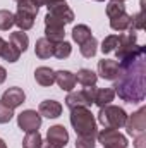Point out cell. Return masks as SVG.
<instances>
[{"mask_svg":"<svg viewBox=\"0 0 146 148\" xmlns=\"http://www.w3.org/2000/svg\"><path fill=\"white\" fill-rule=\"evenodd\" d=\"M120 71L113 81V91L124 102L139 103L146 97V47H139L131 57L119 62Z\"/></svg>","mask_w":146,"mask_h":148,"instance_id":"1","label":"cell"},{"mask_svg":"<svg viewBox=\"0 0 146 148\" xmlns=\"http://www.w3.org/2000/svg\"><path fill=\"white\" fill-rule=\"evenodd\" d=\"M71 126L76 131V136L96 140L98 126H96V119H95L93 112L89 109H86V107L71 109Z\"/></svg>","mask_w":146,"mask_h":148,"instance_id":"2","label":"cell"},{"mask_svg":"<svg viewBox=\"0 0 146 148\" xmlns=\"http://www.w3.org/2000/svg\"><path fill=\"white\" fill-rule=\"evenodd\" d=\"M38 7L35 0H21L17 2V12L14 14V24L19 28V31H28L35 26V17H36Z\"/></svg>","mask_w":146,"mask_h":148,"instance_id":"3","label":"cell"},{"mask_svg":"<svg viewBox=\"0 0 146 148\" xmlns=\"http://www.w3.org/2000/svg\"><path fill=\"white\" fill-rule=\"evenodd\" d=\"M46 9H48V12L45 16V26H62V28H65V24H71L74 21L72 9L65 2L50 3V5H46Z\"/></svg>","mask_w":146,"mask_h":148,"instance_id":"4","label":"cell"},{"mask_svg":"<svg viewBox=\"0 0 146 148\" xmlns=\"http://www.w3.org/2000/svg\"><path fill=\"white\" fill-rule=\"evenodd\" d=\"M126 121H127V112L122 107H117V105H112V103L102 107L100 112H98V122L103 127L120 129V127H124Z\"/></svg>","mask_w":146,"mask_h":148,"instance_id":"5","label":"cell"},{"mask_svg":"<svg viewBox=\"0 0 146 148\" xmlns=\"http://www.w3.org/2000/svg\"><path fill=\"white\" fill-rule=\"evenodd\" d=\"M95 91H96V86H84L79 91H69V95L65 97V105L69 109H76V107L89 109L95 100Z\"/></svg>","mask_w":146,"mask_h":148,"instance_id":"6","label":"cell"},{"mask_svg":"<svg viewBox=\"0 0 146 148\" xmlns=\"http://www.w3.org/2000/svg\"><path fill=\"white\" fill-rule=\"evenodd\" d=\"M96 140H98V143L103 145V148H127V145H129L127 138L119 129H113V127H105V129L98 131Z\"/></svg>","mask_w":146,"mask_h":148,"instance_id":"7","label":"cell"},{"mask_svg":"<svg viewBox=\"0 0 146 148\" xmlns=\"http://www.w3.org/2000/svg\"><path fill=\"white\" fill-rule=\"evenodd\" d=\"M136 41H138V33L134 29H127V33L119 35V43H117V48H115L117 60H122L124 57L131 55L138 48Z\"/></svg>","mask_w":146,"mask_h":148,"instance_id":"8","label":"cell"},{"mask_svg":"<svg viewBox=\"0 0 146 148\" xmlns=\"http://www.w3.org/2000/svg\"><path fill=\"white\" fill-rule=\"evenodd\" d=\"M124 127L127 129V134L129 136H138L141 133L146 131V107H141L134 114L127 115V121L124 124Z\"/></svg>","mask_w":146,"mask_h":148,"instance_id":"9","label":"cell"},{"mask_svg":"<svg viewBox=\"0 0 146 148\" xmlns=\"http://www.w3.org/2000/svg\"><path fill=\"white\" fill-rule=\"evenodd\" d=\"M17 126L21 131L24 133H31V131H38L41 127V115L36 110H23L17 115Z\"/></svg>","mask_w":146,"mask_h":148,"instance_id":"10","label":"cell"},{"mask_svg":"<svg viewBox=\"0 0 146 148\" xmlns=\"http://www.w3.org/2000/svg\"><path fill=\"white\" fill-rule=\"evenodd\" d=\"M0 102H2L3 105H7L9 109H17V107H21V105L26 102V93L23 91V88L12 86V88L5 90V91L2 93Z\"/></svg>","mask_w":146,"mask_h":148,"instance_id":"11","label":"cell"},{"mask_svg":"<svg viewBox=\"0 0 146 148\" xmlns=\"http://www.w3.org/2000/svg\"><path fill=\"white\" fill-rule=\"evenodd\" d=\"M46 141H50L52 145L59 148H65V145L69 143V133L62 124H55L52 127H48L46 131Z\"/></svg>","mask_w":146,"mask_h":148,"instance_id":"12","label":"cell"},{"mask_svg":"<svg viewBox=\"0 0 146 148\" xmlns=\"http://www.w3.org/2000/svg\"><path fill=\"white\" fill-rule=\"evenodd\" d=\"M119 71H120V66L117 60L103 59L98 62V74H100V77H103L107 81H115L119 76Z\"/></svg>","mask_w":146,"mask_h":148,"instance_id":"13","label":"cell"},{"mask_svg":"<svg viewBox=\"0 0 146 148\" xmlns=\"http://www.w3.org/2000/svg\"><path fill=\"white\" fill-rule=\"evenodd\" d=\"M38 114L46 119H57L62 114V105L57 100H43L38 107Z\"/></svg>","mask_w":146,"mask_h":148,"instance_id":"14","label":"cell"},{"mask_svg":"<svg viewBox=\"0 0 146 148\" xmlns=\"http://www.w3.org/2000/svg\"><path fill=\"white\" fill-rule=\"evenodd\" d=\"M55 83L59 84V88L60 90H64V91H72L74 88H76V76L74 73L71 71H57L55 73Z\"/></svg>","mask_w":146,"mask_h":148,"instance_id":"15","label":"cell"},{"mask_svg":"<svg viewBox=\"0 0 146 148\" xmlns=\"http://www.w3.org/2000/svg\"><path fill=\"white\" fill-rule=\"evenodd\" d=\"M35 79H36V83L40 86L48 88V86H52L55 83V71L46 67V66H41L35 71Z\"/></svg>","mask_w":146,"mask_h":148,"instance_id":"16","label":"cell"},{"mask_svg":"<svg viewBox=\"0 0 146 148\" xmlns=\"http://www.w3.org/2000/svg\"><path fill=\"white\" fill-rule=\"evenodd\" d=\"M113 98H115L113 88H96L93 103L98 105V107L102 109V107H105V105H110V103L113 102Z\"/></svg>","mask_w":146,"mask_h":148,"instance_id":"17","label":"cell"},{"mask_svg":"<svg viewBox=\"0 0 146 148\" xmlns=\"http://www.w3.org/2000/svg\"><path fill=\"white\" fill-rule=\"evenodd\" d=\"M35 53H36L38 59H50L53 55V43L48 41L46 38H40L36 40V45H35Z\"/></svg>","mask_w":146,"mask_h":148,"instance_id":"18","label":"cell"},{"mask_svg":"<svg viewBox=\"0 0 146 148\" xmlns=\"http://www.w3.org/2000/svg\"><path fill=\"white\" fill-rule=\"evenodd\" d=\"M76 76V83H79L81 86H96V81H98V74L93 73L91 69H79Z\"/></svg>","mask_w":146,"mask_h":148,"instance_id":"19","label":"cell"},{"mask_svg":"<svg viewBox=\"0 0 146 148\" xmlns=\"http://www.w3.org/2000/svg\"><path fill=\"white\" fill-rule=\"evenodd\" d=\"M110 28H112L113 31H119V33L127 31V29L131 28V16H129L127 12H124V14H120V16L110 19Z\"/></svg>","mask_w":146,"mask_h":148,"instance_id":"20","label":"cell"},{"mask_svg":"<svg viewBox=\"0 0 146 148\" xmlns=\"http://www.w3.org/2000/svg\"><path fill=\"white\" fill-rule=\"evenodd\" d=\"M0 57H2L3 60L10 62V64H14V62H17V60H19L21 52H19V50H17L10 41H5V43H3V47H2V50H0Z\"/></svg>","mask_w":146,"mask_h":148,"instance_id":"21","label":"cell"},{"mask_svg":"<svg viewBox=\"0 0 146 148\" xmlns=\"http://www.w3.org/2000/svg\"><path fill=\"white\" fill-rule=\"evenodd\" d=\"M21 53L23 52H26L28 50V47H29V38L28 35L24 33V31H14V33H10V40H9Z\"/></svg>","mask_w":146,"mask_h":148,"instance_id":"22","label":"cell"},{"mask_svg":"<svg viewBox=\"0 0 146 148\" xmlns=\"http://www.w3.org/2000/svg\"><path fill=\"white\" fill-rule=\"evenodd\" d=\"M79 52H81V55H83L84 59L95 57L96 52H98V41H96V38L91 36L89 40H86L84 43H81V45H79Z\"/></svg>","mask_w":146,"mask_h":148,"instance_id":"23","label":"cell"},{"mask_svg":"<svg viewBox=\"0 0 146 148\" xmlns=\"http://www.w3.org/2000/svg\"><path fill=\"white\" fill-rule=\"evenodd\" d=\"M45 38L52 43L64 41L65 38V29L62 26H45Z\"/></svg>","mask_w":146,"mask_h":148,"instance_id":"24","label":"cell"},{"mask_svg":"<svg viewBox=\"0 0 146 148\" xmlns=\"http://www.w3.org/2000/svg\"><path fill=\"white\" fill-rule=\"evenodd\" d=\"M91 36H93V35H91V29H89L86 24H77V26L72 28V40L77 45L84 43L86 40H89Z\"/></svg>","mask_w":146,"mask_h":148,"instance_id":"25","label":"cell"},{"mask_svg":"<svg viewBox=\"0 0 146 148\" xmlns=\"http://www.w3.org/2000/svg\"><path fill=\"white\" fill-rule=\"evenodd\" d=\"M72 53V47H71V43L69 41H59V43H53V57H57V59H60V60H64V59H67L69 55Z\"/></svg>","mask_w":146,"mask_h":148,"instance_id":"26","label":"cell"},{"mask_svg":"<svg viewBox=\"0 0 146 148\" xmlns=\"http://www.w3.org/2000/svg\"><path fill=\"white\" fill-rule=\"evenodd\" d=\"M41 134L40 131H31V133H26L24 140H23V148H41Z\"/></svg>","mask_w":146,"mask_h":148,"instance_id":"27","label":"cell"},{"mask_svg":"<svg viewBox=\"0 0 146 148\" xmlns=\"http://www.w3.org/2000/svg\"><path fill=\"white\" fill-rule=\"evenodd\" d=\"M14 26V14L10 10H0V31H9Z\"/></svg>","mask_w":146,"mask_h":148,"instance_id":"28","label":"cell"},{"mask_svg":"<svg viewBox=\"0 0 146 148\" xmlns=\"http://www.w3.org/2000/svg\"><path fill=\"white\" fill-rule=\"evenodd\" d=\"M117 43H119V35H108V36L103 38V41H102V52L103 53H112V52H115V48H117Z\"/></svg>","mask_w":146,"mask_h":148,"instance_id":"29","label":"cell"},{"mask_svg":"<svg viewBox=\"0 0 146 148\" xmlns=\"http://www.w3.org/2000/svg\"><path fill=\"white\" fill-rule=\"evenodd\" d=\"M124 12H126V5L124 3L110 2L108 5H107V16H108V19H113V17H117V16H120Z\"/></svg>","mask_w":146,"mask_h":148,"instance_id":"30","label":"cell"},{"mask_svg":"<svg viewBox=\"0 0 146 148\" xmlns=\"http://www.w3.org/2000/svg\"><path fill=\"white\" fill-rule=\"evenodd\" d=\"M12 117H14V109H9L7 105H3V103L0 102V124L10 122Z\"/></svg>","mask_w":146,"mask_h":148,"instance_id":"31","label":"cell"},{"mask_svg":"<svg viewBox=\"0 0 146 148\" xmlns=\"http://www.w3.org/2000/svg\"><path fill=\"white\" fill-rule=\"evenodd\" d=\"M95 147H96L95 138H81V136L76 138V148H95Z\"/></svg>","mask_w":146,"mask_h":148,"instance_id":"32","label":"cell"},{"mask_svg":"<svg viewBox=\"0 0 146 148\" xmlns=\"http://www.w3.org/2000/svg\"><path fill=\"white\" fill-rule=\"evenodd\" d=\"M134 148H146V133H141L138 136H134V143H132Z\"/></svg>","mask_w":146,"mask_h":148,"instance_id":"33","label":"cell"},{"mask_svg":"<svg viewBox=\"0 0 146 148\" xmlns=\"http://www.w3.org/2000/svg\"><path fill=\"white\" fill-rule=\"evenodd\" d=\"M5 79H7V71H5L3 66H0V84H2Z\"/></svg>","mask_w":146,"mask_h":148,"instance_id":"34","label":"cell"},{"mask_svg":"<svg viewBox=\"0 0 146 148\" xmlns=\"http://www.w3.org/2000/svg\"><path fill=\"white\" fill-rule=\"evenodd\" d=\"M41 148H59V147H55V145H52L50 141L45 140V141H41Z\"/></svg>","mask_w":146,"mask_h":148,"instance_id":"35","label":"cell"},{"mask_svg":"<svg viewBox=\"0 0 146 148\" xmlns=\"http://www.w3.org/2000/svg\"><path fill=\"white\" fill-rule=\"evenodd\" d=\"M0 148H7V143H5L2 138H0Z\"/></svg>","mask_w":146,"mask_h":148,"instance_id":"36","label":"cell"},{"mask_svg":"<svg viewBox=\"0 0 146 148\" xmlns=\"http://www.w3.org/2000/svg\"><path fill=\"white\" fill-rule=\"evenodd\" d=\"M3 43H5V40H3V38L0 36V50H2V47H3Z\"/></svg>","mask_w":146,"mask_h":148,"instance_id":"37","label":"cell"},{"mask_svg":"<svg viewBox=\"0 0 146 148\" xmlns=\"http://www.w3.org/2000/svg\"><path fill=\"white\" fill-rule=\"evenodd\" d=\"M112 2H117V3H124V2H127V0H112Z\"/></svg>","mask_w":146,"mask_h":148,"instance_id":"38","label":"cell"},{"mask_svg":"<svg viewBox=\"0 0 146 148\" xmlns=\"http://www.w3.org/2000/svg\"><path fill=\"white\" fill-rule=\"evenodd\" d=\"M95 2H105V0H95Z\"/></svg>","mask_w":146,"mask_h":148,"instance_id":"39","label":"cell"},{"mask_svg":"<svg viewBox=\"0 0 146 148\" xmlns=\"http://www.w3.org/2000/svg\"><path fill=\"white\" fill-rule=\"evenodd\" d=\"M16 2H21V0H16Z\"/></svg>","mask_w":146,"mask_h":148,"instance_id":"40","label":"cell"}]
</instances>
